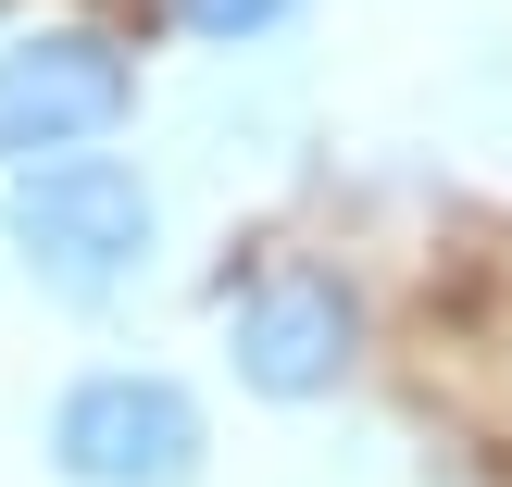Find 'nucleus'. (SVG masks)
<instances>
[{"label":"nucleus","mask_w":512,"mask_h":487,"mask_svg":"<svg viewBox=\"0 0 512 487\" xmlns=\"http://www.w3.org/2000/svg\"><path fill=\"white\" fill-rule=\"evenodd\" d=\"M0 238H13L25 275H38V300L100 313V300H125V288L150 275V250H163V188H150L125 150L25 163L13 200H0Z\"/></svg>","instance_id":"f257e3e1"},{"label":"nucleus","mask_w":512,"mask_h":487,"mask_svg":"<svg viewBox=\"0 0 512 487\" xmlns=\"http://www.w3.org/2000/svg\"><path fill=\"white\" fill-rule=\"evenodd\" d=\"M50 475L63 487H200L213 475V413L163 363H88L50 400Z\"/></svg>","instance_id":"f03ea898"},{"label":"nucleus","mask_w":512,"mask_h":487,"mask_svg":"<svg viewBox=\"0 0 512 487\" xmlns=\"http://www.w3.org/2000/svg\"><path fill=\"white\" fill-rule=\"evenodd\" d=\"M138 113V50L88 13H50L0 38V175L25 163H75V150H113Z\"/></svg>","instance_id":"7ed1b4c3"},{"label":"nucleus","mask_w":512,"mask_h":487,"mask_svg":"<svg viewBox=\"0 0 512 487\" xmlns=\"http://www.w3.org/2000/svg\"><path fill=\"white\" fill-rule=\"evenodd\" d=\"M225 363L250 400L300 413V400H338L363 363V288L338 263H275L250 288H225Z\"/></svg>","instance_id":"20e7f679"},{"label":"nucleus","mask_w":512,"mask_h":487,"mask_svg":"<svg viewBox=\"0 0 512 487\" xmlns=\"http://www.w3.org/2000/svg\"><path fill=\"white\" fill-rule=\"evenodd\" d=\"M300 13H313V0H175V25H188L200 50H263V38H288Z\"/></svg>","instance_id":"39448f33"}]
</instances>
